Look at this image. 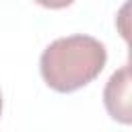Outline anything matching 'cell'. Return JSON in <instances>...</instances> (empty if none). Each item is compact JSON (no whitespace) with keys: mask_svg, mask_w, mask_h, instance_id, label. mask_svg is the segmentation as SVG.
<instances>
[{"mask_svg":"<svg viewBox=\"0 0 132 132\" xmlns=\"http://www.w3.org/2000/svg\"><path fill=\"white\" fill-rule=\"evenodd\" d=\"M107 62L105 45L91 35H70L52 41L41 58L39 72L58 93H72L95 80Z\"/></svg>","mask_w":132,"mask_h":132,"instance_id":"cell-1","label":"cell"},{"mask_svg":"<svg viewBox=\"0 0 132 132\" xmlns=\"http://www.w3.org/2000/svg\"><path fill=\"white\" fill-rule=\"evenodd\" d=\"M103 103L107 113L122 122V124H130L132 122V111H130V66L124 64L120 70H116L105 89H103Z\"/></svg>","mask_w":132,"mask_h":132,"instance_id":"cell-2","label":"cell"},{"mask_svg":"<svg viewBox=\"0 0 132 132\" xmlns=\"http://www.w3.org/2000/svg\"><path fill=\"white\" fill-rule=\"evenodd\" d=\"M39 6H43V8H52V10H58V8H66V6H70L74 0H35Z\"/></svg>","mask_w":132,"mask_h":132,"instance_id":"cell-3","label":"cell"},{"mask_svg":"<svg viewBox=\"0 0 132 132\" xmlns=\"http://www.w3.org/2000/svg\"><path fill=\"white\" fill-rule=\"evenodd\" d=\"M0 113H2V93H0Z\"/></svg>","mask_w":132,"mask_h":132,"instance_id":"cell-4","label":"cell"}]
</instances>
